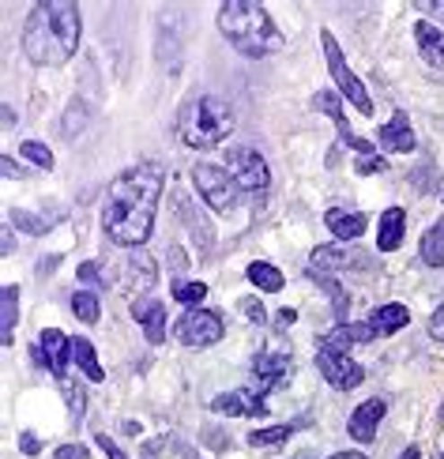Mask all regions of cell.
<instances>
[{
    "instance_id": "obj_1",
    "label": "cell",
    "mask_w": 444,
    "mask_h": 459,
    "mask_svg": "<svg viewBox=\"0 0 444 459\" xmlns=\"http://www.w3.org/2000/svg\"><path fill=\"white\" fill-rule=\"evenodd\" d=\"M159 196H162V166L144 162L125 169L118 181H109V193H106V207H102L106 234L125 248L144 245L151 238Z\"/></svg>"
},
{
    "instance_id": "obj_2",
    "label": "cell",
    "mask_w": 444,
    "mask_h": 459,
    "mask_svg": "<svg viewBox=\"0 0 444 459\" xmlns=\"http://www.w3.org/2000/svg\"><path fill=\"white\" fill-rule=\"evenodd\" d=\"M83 19L72 0H42L23 23V53L34 65H65L80 49Z\"/></svg>"
},
{
    "instance_id": "obj_3",
    "label": "cell",
    "mask_w": 444,
    "mask_h": 459,
    "mask_svg": "<svg viewBox=\"0 0 444 459\" xmlns=\"http://www.w3.org/2000/svg\"><path fill=\"white\" fill-rule=\"evenodd\" d=\"M219 30L245 56H267L283 49V34L275 30L272 15L260 4H248V0H230V4L219 8Z\"/></svg>"
},
{
    "instance_id": "obj_4",
    "label": "cell",
    "mask_w": 444,
    "mask_h": 459,
    "mask_svg": "<svg viewBox=\"0 0 444 459\" xmlns=\"http://www.w3.org/2000/svg\"><path fill=\"white\" fill-rule=\"evenodd\" d=\"M178 132L188 147H200V151L215 147L234 132V109H230L219 94H200V99L185 102L181 117H178Z\"/></svg>"
},
{
    "instance_id": "obj_5",
    "label": "cell",
    "mask_w": 444,
    "mask_h": 459,
    "mask_svg": "<svg viewBox=\"0 0 444 459\" xmlns=\"http://www.w3.org/2000/svg\"><path fill=\"white\" fill-rule=\"evenodd\" d=\"M320 49H324V56H327V72H332V80L339 83V94H343V99L351 102L358 113H365V117H370V113H373V99L365 94L361 80L351 72V65H346V56H343V49H339V42H335L332 30H320Z\"/></svg>"
},
{
    "instance_id": "obj_6",
    "label": "cell",
    "mask_w": 444,
    "mask_h": 459,
    "mask_svg": "<svg viewBox=\"0 0 444 459\" xmlns=\"http://www.w3.org/2000/svg\"><path fill=\"white\" fill-rule=\"evenodd\" d=\"M192 181H196L200 196H204L211 207H215V212H222V215L234 212L238 185H234V178H230L226 169L211 166V162H196V166H192Z\"/></svg>"
},
{
    "instance_id": "obj_7",
    "label": "cell",
    "mask_w": 444,
    "mask_h": 459,
    "mask_svg": "<svg viewBox=\"0 0 444 459\" xmlns=\"http://www.w3.org/2000/svg\"><path fill=\"white\" fill-rule=\"evenodd\" d=\"M226 174L234 178V185L241 188V193H264L267 188V166L264 159L257 155V151L248 147H238V151H226Z\"/></svg>"
},
{
    "instance_id": "obj_8",
    "label": "cell",
    "mask_w": 444,
    "mask_h": 459,
    "mask_svg": "<svg viewBox=\"0 0 444 459\" xmlns=\"http://www.w3.org/2000/svg\"><path fill=\"white\" fill-rule=\"evenodd\" d=\"M173 332H178L185 347H211V342L222 339V316L211 309H188Z\"/></svg>"
},
{
    "instance_id": "obj_9",
    "label": "cell",
    "mask_w": 444,
    "mask_h": 459,
    "mask_svg": "<svg viewBox=\"0 0 444 459\" xmlns=\"http://www.w3.org/2000/svg\"><path fill=\"white\" fill-rule=\"evenodd\" d=\"M317 366H320V373H324L327 385L339 388V392H351V388H358L361 380H365V369L358 366V361H354L351 354L320 351V354H317Z\"/></svg>"
},
{
    "instance_id": "obj_10",
    "label": "cell",
    "mask_w": 444,
    "mask_h": 459,
    "mask_svg": "<svg viewBox=\"0 0 444 459\" xmlns=\"http://www.w3.org/2000/svg\"><path fill=\"white\" fill-rule=\"evenodd\" d=\"M211 411L215 414H248V418H260L267 414V403H264V392H253V388H238V392H222L211 399Z\"/></svg>"
},
{
    "instance_id": "obj_11",
    "label": "cell",
    "mask_w": 444,
    "mask_h": 459,
    "mask_svg": "<svg viewBox=\"0 0 444 459\" xmlns=\"http://www.w3.org/2000/svg\"><path fill=\"white\" fill-rule=\"evenodd\" d=\"M384 414H388V403H384L380 395H373V399H365V403H358V407L351 411V422H346V429H351L354 441L365 445V441H373V437H377Z\"/></svg>"
},
{
    "instance_id": "obj_12",
    "label": "cell",
    "mask_w": 444,
    "mask_h": 459,
    "mask_svg": "<svg viewBox=\"0 0 444 459\" xmlns=\"http://www.w3.org/2000/svg\"><path fill=\"white\" fill-rule=\"evenodd\" d=\"M68 358H72V339H65V332H57V328H46L42 332V351H38V361L61 380L65 369H68Z\"/></svg>"
},
{
    "instance_id": "obj_13",
    "label": "cell",
    "mask_w": 444,
    "mask_h": 459,
    "mask_svg": "<svg viewBox=\"0 0 444 459\" xmlns=\"http://www.w3.org/2000/svg\"><path fill=\"white\" fill-rule=\"evenodd\" d=\"M132 316L140 320V332L147 335V342H159L166 339V305L154 301V298H144V301H132Z\"/></svg>"
},
{
    "instance_id": "obj_14",
    "label": "cell",
    "mask_w": 444,
    "mask_h": 459,
    "mask_svg": "<svg viewBox=\"0 0 444 459\" xmlns=\"http://www.w3.org/2000/svg\"><path fill=\"white\" fill-rule=\"evenodd\" d=\"M414 42H418V53L422 61L430 68H444V30L426 23V19H418L414 23Z\"/></svg>"
},
{
    "instance_id": "obj_15",
    "label": "cell",
    "mask_w": 444,
    "mask_h": 459,
    "mask_svg": "<svg viewBox=\"0 0 444 459\" xmlns=\"http://www.w3.org/2000/svg\"><path fill=\"white\" fill-rule=\"evenodd\" d=\"M377 140H380L384 151H399V155H411V151H414V132H411L407 113H396L388 125H380Z\"/></svg>"
},
{
    "instance_id": "obj_16",
    "label": "cell",
    "mask_w": 444,
    "mask_h": 459,
    "mask_svg": "<svg viewBox=\"0 0 444 459\" xmlns=\"http://www.w3.org/2000/svg\"><path fill=\"white\" fill-rule=\"evenodd\" d=\"M403 230H407V212H403V207H388V212L380 215V226H377L380 253H396L399 241H403Z\"/></svg>"
},
{
    "instance_id": "obj_17",
    "label": "cell",
    "mask_w": 444,
    "mask_h": 459,
    "mask_svg": "<svg viewBox=\"0 0 444 459\" xmlns=\"http://www.w3.org/2000/svg\"><path fill=\"white\" fill-rule=\"evenodd\" d=\"M313 102H317L320 109H327V113H332V121H335V128H339V136H343L346 143H351V147L358 151V155H373V143H370V140H358L354 132H351V125H346V117H343V106H339V99H335V94L320 91Z\"/></svg>"
},
{
    "instance_id": "obj_18",
    "label": "cell",
    "mask_w": 444,
    "mask_h": 459,
    "mask_svg": "<svg viewBox=\"0 0 444 459\" xmlns=\"http://www.w3.org/2000/svg\"><path fill=\"white\" fill-rule=\"evenodd\" d=\"M324 222L343 245H351V241H358L365 234V215L361 212H343V207H335V212L324 215Z\"/></svg>"
},
{
    "instance_id": "obj_19",
    "label": "cell",
    "mask_w": 444,
    "mask_h": 459,
    "mask_svg": "<svg viewBox=\"0 0 444 459\" xmlns=\"http://www.w3.org/2000/svg\"><path fill=\"white\" fill-rule=\"evenodd\" d=\"M407 320H411V309L407 305H380V309H373L370 313V328L377 332V335H392V332H399V328H407Z\"/></svg>"
},
{
    "instance_id": "obj_20",
    "label": "cell",
    "mask_w": 444,
    "mask_h": 459,
    "mask_svg": "<svg viewBox=\"0 0 444 459\" xmlns=\"http://www.w3.org/2000/svg\"><path fill=\"white\" fill-rule=\"evenodd\" d=\"M286 369H291V358L286 354H257V361H253V373L260 377V388H272L275 380L286 377Z\"/></svg>"
},
{
    "instance_id": "obj_21",
    "label": "cell",
    "mask_w": 444,
    "mask_h": 459,
    "mask_svg": "<svg viewBox=\"0 0 444 459\" xmlns=\"http://www.w3.org/2000/svg\"><path fill=\"white\" fill-rule=\"evenodd\" d=\"M248 282L257 286V290H264V294H279L283 290V272L275 264H264V260H257V264H248Z\"/></svg>"
},
{
    "instance_id": "obj_22",
    "label": "cell",
    "mask_w": 444,
    "mask_h": 459,
    "mask_svg": "<svg viewBox=\"0 0 444 459\" xmlns=\"http://www.w3.org/2000/svg\"><path fill=\"white\" fill-rule=\"evenodd\" d=\"M72 361L83 369L87 380H94V385H99V380H106V369L99 366V358H94V347H91L87 339H72Z\"/></svg>"
},
{
    "instance_id": "obj_23",
    "label": "cell",
    "mask_w": 444,
    "mask_h": 459,
    "mask_svg": "<svg viewBox=\"0 0 444 459\" xmlns=\"http://www.w3.org/2000/svg\"><path fill=\"white\" fill-rule=\"evenodd\" d=\"M125 267H128V282L140 286V290H151V286L159 282V275H154V260L144 253V248H140V253H132Z\"/></svg>"
},
{
    "instance_id": "obj_24",
    "label": "cell",
    "mask_w": 444,
    "mask_h": 459,
    "mask_svg": "<svg viewBox=\"0 0 444 459\" xmlns=\"http://www.w3.org/2000/svg\"><path fill=\"white\" fill-rule=\"evenodd\" d=\"M0 309H4V347L15 342V320H19V286H4V294H0Z\"/></svg>"
},
{
    "instance_id": "obj_25",
    "label": "cell",
    "mask_w": 444,
    "mask_h": 459,
    "mask_svg": "<svg viewBox=\"0 0 444 459\" xmlns=\"http://www.w3.org/2000/svg\"><path fill=\"white\" fill-rule=\"evenodd\" d=\"M309 279H313V282H320L324 286V290L327 294H332V305H335V316L343 320L346 316V305H351V294H346L343 290V286L332 279V275H327V272H317V267H309Z\"/></svg>"
},
{
    "instance_id": "obj_26",
    "label": "cell",
    "mask_w": 444,
    "mask_h": 459,
    "mask_svg": "<svg viewBox=\"0 0 444 459\" xmlns=\"http://www.w3.org/2000/svg\"><path fill=\"white\" fill-rule=\"evenodd\" d=\"M72 313H75V320H80V324H99V313H102L99 294L75 290V294H72Z\"/></svg>"
},
{
    "instance_id": "obj_27",
    "label": "cell",
    "mask_w": 444,
    "mask_h": 459,
    "mask_svg": "<svg viewBox=\"0 0 444 459\" xmlns=\"http://www.w3.org/2000/svg\"><path fill=\"white\" fill-rule=\"evenodd\" d=\"M317 347H320V351H332V354H351V347H354L351 324H339V328L324 332V335L317 339Z\"/></svg>"
},
{
    "instance_id": "obj_28",
    "label": "cell",
    "mask_w": 444,
    "mask_h": 459,
    "mask_svg": "<svg viewBox=\"0 0 444 459\" xmlns=\"http://www.w3.org/2000/svg\"><path fill=\"white\" fill-rule=\"evenodd\" d=\"M298 426L294 422H283V426H267V429H253L248 433V445L253 448H272V445H283Z\"/></svg>"
},
{
    "instance_id": "obj_29",
    "label": "cell",
    "mask_w": 444,
    "mask_h": 459,
    "mask_svg": "<svg viewBox=\"0 0 444 459\" xmlns=\"http://www.w3.org/2000/svg\"><path fill=\"white\" fill-rule=\"evenodd\" d=\"M422 260L430 267H444V230L440 226L426 230V238H422Z\"/></svg>"
},
{
    "instance_id": "obj_30",
    "label": "cell",
    "mask_w": 444,
    "mask_h": 459,
    "mask_svg": "<svg viewBox=\"0 0 444 459\" xmlns=\"http://www.w3.org/2000/svg\"><path fill=\"white\" fill-rule=\"evenodd\" d=\"M204 298H207V286L204 282H173V301L188 305V309H200Z\"/></svg>"
},
{
    "instance_id": "obj_31",
    "label": "cell",
    "mask_w": 444,
    "mask_h": 459,
    "mask_svg": "<svg viewBox=\"0 0 444 459\" xmlns=\"http://www.w3.org/2000/svg\"><path fill=\"white\" fill-rule=\"evenodd\" d=\"M19 155H23L27 162H34V166H42V169H53V151L46 143H38V140L19 143Z\"/></svg>"
},
{
    "instance_id": "obj_32",
    "label": "cell",
    "mask_w": 444,
    "mask_h": 459,
    "mask_svg": "<svg viewBox=\"0 0 444 459\" xmlns=\"http://www.w3.org/2000/svg\"><path fill=\"white\" fill-rule=\"evenodd\" d=\"M61 385V395H65V403H68V411H72V418H80L83 411H87V399H83V392L75 388V380H68V373L57 380Z\"/></svg>"
},
{
    "instance_id": "obj_33",
    "label": "cell",
    "mask_w": 444,
    "mask_h": 459,
    "mask_svg": "<svg viewBox=\"0 0 444 459\" xmlns=\"http://www.w3.org/2000/svg\"><path fill=\"white\" fill-rule=\"evenodd\" d=\"M192 212H196V207H192L188 200H181V219L188 222V230H192V238H200V245H211V226H207L204 219H196V215H192Z\"/></svg>"
},
{
    "instance_id": "obj_34",
    "label": "cell",
    "mask_w": 444,
    "mask_h": 459,
    "mask_svg": "<svg viewBox=\"0 0 444 459\" xmlns=\"http://www.w3.org/2000/svg\"><path fill=\"white\" fill-rule=\"evenodd\" d=\"M12 222L19 226V230H27V234H46V222L42 219H34V215H27V212H12Z\"/></svg>"
},
{
    "instance_id": "obj_35",
    "label": "cell",
    "mask_w": 444,
    "mask_h": 459,
    "mask_svg": "<svg viewBox=\"0 0 444 459\" xmlns=\"http://www.w3.org/2000/svg\"><path fill=\"white\" fill-rule=\"evenodd\" d=\"M80 282H91V286H109V275H102L99 264H80Z\"/></svg>"
},
{
    "instance_id": "obj_36",
    "label": "cell",
    "mask_w": 444,
    "mask_h": 459,
    "mask_svg": "<svg viewBox=\"0 0 444 459\" xmlns=\"http://www.w3.org/2000/svg\"><path fill=\"white\" fill-rule=\"evenodd\" d=\"M354 169H358L361 178H370V174H384V159H380V155H361Z\"/></svg>"
},
{
    "instance_id": "obj_37",
    "label": "cell",
    "mask_w": 444,
    "mask_h": 459,
    "mask_svg": "<svg viewBox=\"0 0 444 459\" xmlns=\"http://www.w3.org/2000/svg\"><path fill=\"white\" fill-rule=\"evenodd\" d=\"M241 313L253 320V324H264V305L257 298H241Z\"/></svg>"
},
{
    "instance_id": "obj_38",
    "label": "cell",
    "mask_w": 444,
    "mask_h": 459,
    "mask_svg": "<svg viewBox=\"0 0 444 459\" xmlns=\"http://www.w3.org/2000/svg\"><path fill=\"white\" fill-rule=\"evenodd\" d=\"M430 335L437 339V342H444V301L433 309V316H430Z\"/></svg>"
},
{
    "instance_id": "obj_39",
    "label": "cell",
    "mask_w": 444,
    "mask_h": 459,
    "mask_svg": "<svg viewBox=\"0 0 444 459\" xmlns=\"http://www.w3.org/2000/svg\"><path fill=\"white\" fill-rule=\"evenodd\" d=\"M19 448H23V455H38V452H42V445H38L34 433H19Z\"/></svg>"
},
{
    "instance_id": "obj_40",
    "label": "cell",
    "mask_w": 444,
    "mask_h": 459,
    "mask_svg": "<svg viewBox=\"0 0 444 459\" xmlns=\"http://www.w3.org/2000/svg\"><path fill=\"white\" fill-rule=\"evenodd\" d=\"M57 459H87V448L83 445H65V448H57Z\"/></svg>"
},
{
    "instance_id": "obj_41",
    "label": "cell",
    "mask_w": 444,
    "mask_h": 459,
    "mask_svg": "<svg viewBox=\"0 0 444 459\" xmlns=\"http://www.w3.org/2000/svg\"><path fill=\"white\" fill-rule=\"evenodd\" d=\"M99 448H102V452H106L109 459H128V455H125V452H121L118 445H113V441H109V437H106V433H99Z\"/></svg>"
},
{
    "instance_id": "obj_42",
    "label": "cell",
    "mask_w": 444,
    "mask_h": 459,
    "mask_svg": "<svg viewBox=\"0 0 444 459\" xmlns=\"http://www.w3.org/2000/svg\"><path fill=\"white\" fill-rule=\"evenodd\" d=\"M294 320H298V313H294V309H283V313L275 316V324H279V328H291Z\"/></svg>"
},
{
    "instance_id": "obj_43",
    "label": "cell",
    "mask_w": 444,
    "mask_h": 459,
    "mask_svg": "<svg viewBox=\"0 0 444 459\" xmlns=\"http://www.w3.org/2000/svg\"><path fill=\"white\" fill-rule=\"evenodd\" d=\"M418 8H426V12H440V15H444V4H437V0H418Z\"/></svg>"
},
{
    "instance_id": "obj_44",
    "label": "cell",
    "mask_w": 444,
    "mask_h": 459,
    "mask_svg": "<svg viewBox=\"0 0 444 459\" xmlns=\"http://www.w3.org/2000/svg\"><path fill=\"white\" fill-rule=\"evenodd\" d=\"M332 459H365V455H361V452H335Z\"/></svg>"
},
{
    "instance_id": "obj_45",
    "label": "cell",
    "mask_w": 444,
    "mask_h": 459,
    "mask_svg": "<svg viewBox=\"0 0 444 459\" xmlns=\"http://www.w3.org/2000/svg\"><path fill=\"white\" fill-rule=\"evenodd\" d=\"M403 459H422V452H418V448H414V445H411V448H407V452H403Z\"/></svg>"
},
{
    "instance_id": "obj_46",
    "label": "cell",
    "mask_w": 444,
    "mask_h": 459,
    "mask_svg": "<svg viewBox=\"0 0 444 459\" xmlns=\"http://www.w3.org/2000/svg\"><path fill=\"white\" fill-rule=\"evenodd\" d=\"M294 459H317V455H309V452H301V455H294Z\"/></svg>"
},
{
    "instance_id": "obj_47",
    "label": "cell",
    "mask_w": 444,
    "mask_h": 459,
    "mask_svg": "<svg viewBox=\"0 0 444 459\" xmlns=\"http://www.w3.org/2000/svg\"><path fill=\"white\" fill-rule=\"evenodd\" d=\"M437 422H440V426H444V411H440V418H437Z\"/></svg>"
},
{
    "instance_id": "obj_48",
    "label": "cell",
    "mask_w": 444,
    "mask_h": 459,
    "mask_svg": "<svg viewBox=\"0 0 444 459\" xmlns=\"http://www.w3.org/2000/svg\"><path fill=\"white\" fill-rule=\"evenodd\" d=\"M437 226H440V230H444V219H440V222H437Z\"/></svg>"
}]
</instances>
